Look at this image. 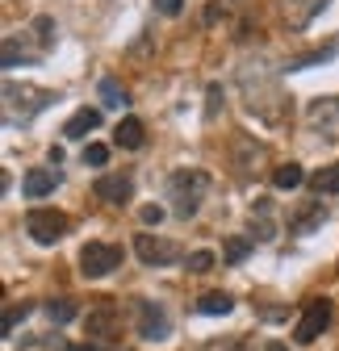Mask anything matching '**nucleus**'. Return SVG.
Here are the masks:
<instances>
[{"mask_svg": "<svg viewBox=\"0 0 339 351\" xmlns=\"http://www.w3.org/2000/svg\"><path fill=\"white\" fill-rule=\"evenodd\" d=\"M135 251H139V259H143V263H151V268H163V263H172V259H176V247H172V243L151 239V234H139Z\"/></svg>", "mask_w": 339, "mask_h": 351, "instance_id": "obj_5", "label": "nucleus"}, {"mask_svg": "<svg viewBox=\"0 0 339 351\" xmlns=\"http://www.w3.org/2000/svg\"><path fill=\"white\" fill-rule=\"evenodd\" d=\"M209 268H214V255L209 251H193L189 255V272H209Z\"/></svg>", "mask_w": 339, "mask_h": 351, "instance_id": "obj_17", "label": "nucleus"}, {"mask_svg": "<svg viewBox=\"0 0 339 351\" xmlns=\"http://www.w3.org/2000/svg\"><path fill=\"white\" fill-rule=\"evenodd\" d=\"M327 322H331V301H327V297L310 301L306 314H302V322H298V343H314V339L327 330Z\"/></svg>", "mask_w": 339, "mask_h": 351, "instance_id": "obj_3", "label": "nucleus"}, {"mask_svg": "<svg viewBox=\"0 0 339 351\" xmlns=\"http://www.w3.org/2000/svg\"><path fill=\"white\" fill-rule=\"evenodd\" d=\"M97 197L113 201V205H126L135 197V180H130V176H101V180H97Z\"/></svg>", "mask_w": 339, "mask_h": 351, "instance_id": "obj_7", "label": "nucleus"}, {"mask_svg": "<svg viewBox=\"0 0 339 351\" xmlns=\"http://www.w3.org/2000/svg\"><path fill=\"white\" fill-rule=\"evenodd\" d=\"M155 9H159L163 17H176V13L185 9V0H155Z\"/></svg>", "mask_w": 339, "mask_h": 351, "instance_id": "obj_22", "label": "nucleus"}, {"mask_svg": "<svg viewBox=\"0 0 339 351\" xmlns=\"http://www.w3.org/2000/svg\"><path fill=\"white\" fill-rule=\"evenodd\" d=\"M101 97H105V105L121 109V105H126V88H121L117 80H101Z\"/></svg>", "mask_w": 339, "mask_h": 351, "instance_id": "obj_14", "label": "nucleus"}, {"mask_svg": "<svg viewBox=\"0 0 339 351\" xmlns=\"http://www.w3.org/2000/svg\"><path fill=\"white\" fill-rule=\"evenodd\" d=\"M113 268H121V247H109V243H89L80 251V272L89 280H101L109 276Z\"/></svg>", "mask_w": 339, "mask_h": 351, "instance_id": "obj_1", "label": "nucleus"}, {"mask_svg": "<svg viewBox=\"0 0 339 351\" xmlns=\"http://www.w3.org/2000/svg\"><path fill=\"white\" fill-rule=\"evenodd\" d=\"M55 184H59V171H51V167H34L30 176H25V197H47V193H55Z\"/></svg>", "mask_w": 339, "mask_h": 351, "instance_id": "obj_8", "label": "nucleus"}, {"mask_svg": "<svg viewBox=\"0 0 339 351\" xmlns=\"http://www.w3.org/2000/svg\"><path fill=\"white\" fill-rule=\"evenodd\" d=\"M201 189H205V176H201V171H193V176H176V180H172L176 213H180V217L197 213V193H201Z\"/></svg>", "mask_w": 339, "mask_h": 351, "instance_id": "obj_4", "label": "nucleus"}, {"mask_svg": "<svg viewBox=\"0 0 339 351\" xmlns=\"http://www.w3.org/2000/svg\"><path fill=\"white\" fill-rule=\"evenodd\" d=\"M71 351H93V347H71Z\"/></svg>", "mask_w": 339, "mask_h": 351, "instance_id": "obj_25", "label": "nucleus"}, {"mask_svg": "<svg viewBox=\"0 0 339 351\" xmlns=\"http://www.w3.org/2000/svg\"><path fill=\"white\" fill-rule=\"evenodd\" d=\"M302 180H306V171H302L298 163H285V167L272 171V184H277V189H298Z\"/></svg>", "mask_w": 339, "mask_h": 351, "instance_id": "obj_11", "label": "nucleus"}, {"mask_svg": "<svg viewBox=\"0 0 339 351\" xmlns=\"http://www.w3.org/2000/svg\"><path fill=\"white\" fill-rule=\"evenodd\" d=\"M109 159V147H101V143H89L84 147V163H93V167H101Z\"/></svg>", "mask_w": 339, "mask_h": 351, "instance_id": "obj_16", "label": "nucleus"}, {"mask_svg": "<svg viewBox=\"0 0 339 351\" xmlns=\"http://www.w3.org/2000/svg\"><path fill=\"white\" fill-rule=\"evenodd\" d=\"M47 314H51L55 322H71V318H75V305H71V301H51Z\"/></svg>", "mask_w": 339, "mask_h": 351, "instance_id": "obj_15", "label": "nucleus"}, {"mask_svg": "<svg viewBox=\"0 0 339 351\" xmlns=\"http://www.w3.org/2000/svg\"><path fill=\"white\" fill-rule=\"evenodd\" d=\"M113 143H117V147H126V151H139V147H143V121H139V117H126V121H117V130H113Z\"/></svg>", "mask_w": 339, "mask_h": 351, "instance_id": "obj_9", "label": "nucleus"}, {"mask_svg": "<svg viewBox=\"0 0 339 351\" xmlns=\"http://www.w3.org/2000/svg\"><path fill=\"white\" fill-rule=\"evenodd\" d=\"M231 305H235V301H231L226 293H205L197 310H201V314H231Z\"/></svg>", "mask_w": 339, "mask_h": 351, "instance_id": "obj_13", "label": "nucleus"}, {"mask_svg": "<svg viewBox=\"0 0 339 351\" xmlns=\"http://www.w3.org/2000/svg\"><path fill=\"white\" fill-rule=\"evenodd\" d=\"M268 351H285V347H281V343H268Z\"/></svg>", "mask_w": 339, "mask_h": 351, "instance_id": "obj_24", "label": "nucleus"}, {"mask_svg": "<svg viewBox=\"0 0 339 351\" xmlns=\"http://www.w3.org/2000/svg\"><path fill=\"white\" fill-rule=\"evenodd\" d=\"M143 222H147V226H159V222H163V209H159V205H147V209H143Z\"/></svg>", "mask_w": 339, "mask_h": 351, "instance_id": "obj_23", "label": "nucleus"}, {"mask_svg": "<svg viewBox=\"0 0 339 351\" xmlns=\"http://www.w3.org/2000/svg\"><path fill=\"white\" fill-rule=\"evenodd\" d=\"M25 314H30V305H25V301H21V305H13V310L5 314V335H13V326H17Z\"/></svg>", "mask_w": 339, "mask_h": 351, "instance_id": "obj_21", "label": "nucleus"}, {"mask_svg": "<svg viewBox=\"0 0 339 351\" xmlns=\"http://www.w3.org/2000/svg\"><path fill=\"white\" fill-rule=\"evenodd\" d=\"M314 193H318V197L339 193V163H331V167H323V171L314 176Z\"/></svg>", "mask_w": 339, "mask_h": 351, "instance_id": "obj_12", "label": "nucleus"}, {"mask_svg": "<svg viewBox=\"0 0 339 351\" xmlns=\"http://www.w3.org/2000/svg\"><path fill=\"white\" fill-rule=\"evenodd\" d=\"M97 125H101V113H97V109H80V113L63 125V134H67V138H89V130H97Z\"/></svg>", "mask_w": 339, "mask_h": 351, "instance_id": "obj_10", "label": "nucleus"}, {"mask_svg": "<svg viewBox=\"0 0 339 351\" xmlns=\"http://www.w3.org/2000/svg\"><path fill=\"white\" fill-rule=\"evenodd\" d=\"M139 335L143 339H167V314L155 301H139Z\"/></svg>", "mask_w": 339, "mask_h": 351, "instance_id": "obj_6", "label": "nucleus"}, {"mask_svg": "<svg viewBox=\"0 0 339 351\" xmlns=\"http://www.w3.org/2000/svg\"><path fill=\"white\" fill-rule=\"evenodd\" d=\"M89 330H93V335H109V330H113V314H93V318H89Z\"/></svg>", "mask_w": 339, "mask_h": 351, "instance_id": "obj_20", "label": "nucleus"}, {"mask_svg": "<svg viewBox=\"0 0 339 351\" xmlns=\"http://www.w3.org/2000/svg\"><path fill=\"white\" fill-rule=\"evenodd\" d=\"M247 251H251V243H247V239H231V243H226V259H231V263L247 259Z\"/></svg>", "mask_w": 339, "mask_h": 351, "instance_id": "obj_19", "label": "nucleus"}, {"mask_svg": "<svg viewBox=\"0 0 339 351\" xmlns=\"http://www.w3.org/2000/svg\"><path fill=\"white\" fill-rule=\"evenodd\" d=\"M331 55H335V47H323V51H310V55H302V59H293L289 67L298 71V67H306V63H323V59H331Z\"/></svg>", "mask_w": 339, "mask_h": 351, "instance_id": "obj_18", "label": "nucleus"}, {"mask_svg": "<svg viewBox=\"0 0 339 351\" xmlns=\"http://www.w3.org/2000/svg\"><path fill=\"white\" fill-rule=\"evenodd\" d=\"M25 230H30L34 243L51 247V243H59V239L67 234V217H63L59 209H34V213L25 217Z\"/></svg>", "mask_w": 339, "mask_h": 351, "instance_id": "obj_2", "label": "nucleus"}]
</instances>
